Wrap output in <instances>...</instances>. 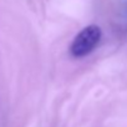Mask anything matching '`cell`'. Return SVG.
I'll return each mask as SVG.
<instances>
[{"label":"cell","instance_id":"cell-1","mask_svg":"<svg viewBox=\"0 0 127 127\" xmlns=\"http://www.w3.org/2000/svg\"><path fill=\"white\" fill-rule=\"evenodd\" d=\"M101 40V29L97 25H89L74 39L70 51L74 57H84L91 54Z\"/></svg>","mask_w":127,"mask_h":127}]
</instances>
